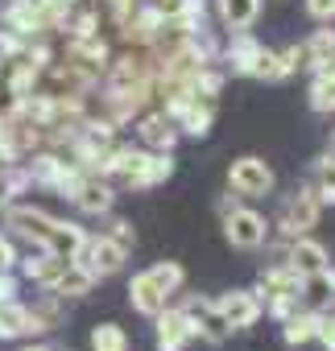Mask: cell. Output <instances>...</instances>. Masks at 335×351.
I'll list each match as a JSON object with an SVG mask.
<instances>
[{
    "label": "cell",
    "instance_id": "cell-1",
    "mask_svg": "<svg viewBox=\"0 0 335 351\" xmlns=\"http://www.w3.org/2000/svg\"><path fill=\"white\" fill-rule=\"evenodd\" d=\"M0 223L9 228L13 240H30L34 248H50L67 261H75L83 252V240H87V232L79 223L58 219V215H50L42 207H30V203H5L0 207Z\"/></svg>",
    "mask_w": 335,
    "mask_h": 351
},
{
    "label": "cell",
    "instance_id": "cell-2",
    "mask_svg": "<svg viewBox=\"0 0 335 351\" xmlns=\"http://www.w3.org/2000/svg\"><path fill=\"white\" fill-rule=\"evenodd\" d=\"M100 173L116 186V191H153L161 182L174 178V153H153L145 145H112Z\"/></svg>",
    "mask_w": 335,
    "mask_h": 351
},
{
    "label": "cell",
    "instance_id": "cell-3",
    "mask_svg": "<svg viewBox=\"0 0 335 351\" xmlns=\"http://www.w3.org/2000/svg\"><path fill=\"white\" fill-rule=\"evenodd\" d=\"M183 285H187V269L178 261H157V265L132 273V281H128V306L137 314H145V318H157L165 306L183 293Z\"/></svg>",
    "mask_w": 335,
    "mask_h": 351
},
{
    "label": "cell",
    "instance_id": "cell-4",
    "mask_svg": "<svg viewBox=\"0 0 335 351\" xmlns=\"http://www.w3.org/2000/svg\"><path fill=\"white\" fill-rule=\"evenodd\" d=\"M257 298L265 306V318L286 322L298 306H302V273L290 269L286 261H269L257 277Z\"/></svg>",
    "mask_w": 335,
    "mask_h": 351
},
{
    "label": "cell",
    "instance_id": "cell-5",
    "mask_svg": "<svg viewBox=\"0 0 335 351\" xmlns=\"http://www.w3.org/2000/svg\"><path fill=\"white\" fill-rule=\"evenodd\" d=\"M323 195H319V186L314 182H298L286 199H281V207H277V223H273V232L281 236V240H294V236H310L314 228H319V219H323Z\"/></svg>",
    "mask_w": 335,
    "mask_h": 351
},
{
    "label": "cell",
    "instance_id": "cell-6",
    "mask_svg": "<svg viewBox=\"0 0 335 351\" xmlns=\"http://www.w3.org/2000/svg\"><path fill=\"white\" fill-rule=\"evenodd\" d=\"M228 191L240 195V199H269L277 191V173H273V165L265 157L244 153V157H236L228 165Z\"/></svg>",
    "mask_w": 335,
    "mask_h": 351
},
{
    "label": "cell",
    "instance_id": "cell-7",
    "mask_svg": "<svg viewBox=\"0 0 335 351\" xmlns=\"http://www.w3.org/2000/svg\"><path fill=\"white\" fill-rule=\"evenodd\" d=\"M220 223H224L228 244L240 248V252H261L273 240V223L253 207H232L228 215H220Z\"/></svg>",
    "mask_w": 335,
    "mask_h": 351
},
{
    "label": "cell",
    "instance_id": "cell-8",
    "mask_svg": "<svg viewBox=\"0 0 335 351\" xmlns=\"http://www.w3.org/2000/svg\"><path fill=\"white\" fill-rule=\"evenodd\" d=\"M75 261H79L83 269H91L95 281H104V277H112V273L124 269V261H128V244H120V240L108 236V232H95V236L83 240V252H79Z\"/></svg>",
    "mask_w": 335,
    "mask_h": 351
},
{
    "label": "cell",
    "instance_id": "cell-9",
    "mask_svg": "<svg viewBox=\"0 0 335 351\" xmlns=\"http://www.w3.org/2000/svg\"><path fill=\"white\" fill-rule=\"evenodd\" d=\"M112 54H116V46H112V38H108V34H87V38H67V46H62V54H58V58H67V62H75L79 71H87V75L104 79V71H108Z\"/></svg>",
    "mask_w": 335,
    "mask_h": 351
},
{
    "label": "cell",
    "instance_id": "cell-10",
    "mask_svg": "<svg viewBox=\"0 0 335 351\" xmlns=\"http://www.w3.org/2000/svg\"><path fill=\"white\" fill-rule=\"evenodd\" d=\"M178 310L191 318V326H195V335H199L203 343H211V347L228 343L232 326L224 322V314H220V306H216L211 298H203V293H187V298L178 302Z\"/></svg>",
    "mask_w": 335,
    "mask_h": 351
},
{
    "label": "cell",
    "instance_id": "cell-11",
    "mask_svg": "<svg viewBox=\"0 0 335 351\" xmlns=\"http://www.w3.org/2000/svg\"><path fill=\"white\" fill-rule=\"evenodd\" d=\"M132 128H137V145H145V149H153V153H174L178 141H183L178 120L165 116L161 108H145V112L132 120Z\"/></svg>",
    "mask_w": 335,
    "mask_h": 351
},
{
    "label": "cell",
    "instance_id": "cell-12",
    "mask_svg": "<svg viewBox=\"0 0 335 351\" xmlns=\"http://www.w3.org/2000/svg\"><path fill=\"white\" fill-rule=\"evenodd\" d=\"M261 54H265V42H261L253 29H236V34H228V42H224L220 66H224L228 75L253 79V75H257V62H261Z\"/></svg>",
    "mask_w": 335,
    "mask_h": 351
},
{
    "label": "cell",
    "instance_id": "cell-13",
    "mask_svg": "<svg viewBox=\"0 0 335 351\" xmlns=\"http://www.w3.org/2000/svg\"><path fill=\"white\" fill-rule=\"evenodd\" d=\"M71 203H75L79 215H87V219H104V215H112V207H116V186L104 178V173H83V182L75 186Z\"/></svg>",
    "mask_w": 335,
    "mask_h": 351
},
{
    "label": "cell",
    "instance_id": "cell-14",
    "mask_svg": "<svg viewBox=\"0 0 335 351\" xmlns=\"http://www.w3.org/2000/svg\"><path fill=\"white\" fill-rule=\"evenodd\" d=\"M195 339H199V335H195L191 318H187L178 306H165V310L153 318V343H157V351H187Z\"/></svg>",
    "mask_w": 335,
    "mask_h": 351
},
{
    "label": "cell",
    "instance_id": "cell-15",
    "mask_svg": "<svg viewBox=\"0 0 335 351\" xmlns=\"http://www.w3.org/2000/svg\"><path fill=\"white\" fill-rule=\"evenodd\" d=\"M216 306H220V314H224V322L232 330H249V326H257L265 318V306H261L257 289H232V293L216 298Z\"/></svg>",
    "mask_w": 335,
    "mask_h": 351
},
{
    "label": "cell",
    "instance_id": "cell-16",
    "mask_svg": "<svg viewBox=\"0 0 335 351\" xmlns=\"http://www.w3.org/2000/svg\"><path fill=\"white\" fill-rule=\"evenodd\" d=\"M298 71H306L302 46H286V50H269V46H265V54H261L253 79H261V83H286V79L298 75Z\"/></svg>",
    "mask_w": 335,
    "mask_h": 351
},
{
    "label": "cell",
    "instance_id": "cell-17",
    "mask_svg": "<svg viewBox=\"0 0 335 351\" xmlns=\"http://www.w3.org/2000/svg\"><path fill=\"white\" fill-rule=\"evenodd\" d=\"M67 265H71V261L58 256V252H50V248H30V252L21 256V265H17V273H21L25 281H34L38 289H50Z\"/></svg>",
    "mask_w": 335,
    "mask_h": 351
},
{
    "label": "cell",
    "instance_id": "cell-18",
    "mask_svg": "<svg viewBox=\"0 0 335 351\" xmlns=\"http://www.w3.org/2000/svg\"><path fill=\"white\" fill-rule=\"evenodd\" d=\"M46 335V326L34 318V310L25 302H0V339H38Z\"/></svg>",
    "mask_w": 335,
    "mask_h": 351
},
{
    "label": "cell",
    "instance_id": "cell-19",
    "mask_svg": "<svg viewBox=\"0 0 335 351\" xmlns=\"http://www.w3.org/2000/svg\"><path fill=\"white\" fill-rule=\"evenodd\" d=\"M174 120H178V132H183V136H195V141H203V136L216 128V99L191 95Z\"/></svg>",
    "mask_w": 335,
    "mask_h": 351
},
{
    "label": "cell",
    "instance_id": "cell-20",
    "mask_svg": "<svg viewBox=\"0 0 335 351\" xmlns=\"http://www.w3.org/2000/svg\"><path fill=\"white\" fill-rule=\"evenodd\" d=\"M286 265L306 277V273H314V269H327V265H331V252H327L314 236H294V240H286Z\"/></svg>",
    "mask_w": 335,
    "mask_h": 351
},
{
    "label": "cell",
    "instance_id": "cell-21",
    "mask_svg": "<svg viewBox=\"0 0 335 351\" xmlns=\"http://www.w3.org/2000/svg\"><path fill=\"white\" fill-rule=\"evenodd\" d=\"M38 87H42V66H34L25 58H13L5 66V99H30Z\"/></svg>",
    "mask_w": 335,
    "mask_h": 351
},
{
    "label": "cell",
    "instance_id": "cell-22",
    "mask_svg": "<svg viewBox=\"0 0 335 351\" xmlns=\"http://www.w3.org/2000/svg\"><path fill=\"white\" fill-rule=\"evenodd\" d=\"M319 322H323V310H310V306H298L286 322H281V343L286 347H306L314 343L319 335Z\"/></svg>",
    "mask_w": 335,
    "mask_h": 351
},
{
    "label": "cell",
    "instance_id": "cell-23",
    "mask_svg": "<svg viewBox=\"0 0 335 351\" xmlns=\"http://www.w3.org/2000/svg\"><path fill=\"white\" fill-rule=\"evenodd\" d=\"M216 5V21L236 34V29H253L257 17H261V0H211Z\"/></svg>",
    "mask_w": 335,
    "mask_h": 351
},
{
    "label": "cell",
    "instance_id": "cell-24",
    "mask_svg": "<svg viewBox=\"0 0 335 351\" xmlns=\"http://www.w3.org/2000/svg\"><path fill=\"white\" fill-rule=\"evenodd\" d=\"M331 302H335V269L327 265V269L306 273V277H302V306H310V310H331Z\"/></svg>",
    "mask_w": 335,
    "mask_h": 351
},
{
    "label": "cell",
    "instance_id": "cell-25",
    "mask_svg": "<svg viewBox=\"0 0 335 351\" xmlns=\"http://www.w3.org/2000/svg\"><path fill=\"white\" fill-rule=\"evenodd\" d=\"M91 289H95V273H91V269H83L79 261H71V265L58 273V281L50 285V293H58V298H67V302L87 298Z\"/></svg>",
    "mask_w": 335,
    "mask_h": 351
},
{
    "label": "cell",
    "instance_id": "cell-26",
    "mask_svg": "<svg viewBox=\"0 0 335 351\" xmlns=\"http://www.w3.org/2000/svg\"><path fill=\"white\" fill-rule=\"evenodd\" d=\"M302 54H306V71H323V66L335 58V25H319V29L302 42Z\"/></svg>",
    "mask_w": 335,
    "mask_h": 351
},
{
    "label": "cell",
    "instance_id": "cell-27",
    "mask_svg": "<svg viewBox=\"0 0 335 351\" xmlns=\"http://www.w3.org/2000/svg\"><path fill=\"white\" fill-rule=\"evenodd\" d=\"M306 104L314 116H331L335 112V75L323 66V71H310V87H306Z\"/></svg>",
    "mask_w": 335,
    "mask_h": 351
},
{
    "label": "cell",
    "instance_id": "cell-28",
    "mask_svg": "<svg viewBox=\"0 0 335 351\" xmlns=\"http://www.w3.org/2000/svg\"><path fill=\"white\" fill-rule=\"evenodd\" d=\"M30 310H34V318H38V322L46 326V335H50V330H58V326H62V318H67V298H58V293L42 289V293H38V302H34Z\"/></svg>",
    "mask_w": 335,
    "mask_h": 351
},
{
    "label": "cell",
    "instance_id": "cell-29",
    "mask_svg": "<svg viewBox=\"0 0 335 351\" xmlns=\"http://www.w3.org/2000/svg\"><path fill=\"white\" fill-rule=\"evenodd\" d=\"M87 347H91V351H128V335H124V326H116V322H100V326H91Z\"/></svg>",
    "mask_w": 335,
    "mask_h": 351
},
{
    "label": "cell",
    "instance_id": "cell-30",
    "mask_svg": "<svg viewBox=\"0 0 335 351\" xmlns=\"http://www.w3.org/2000/svg\"><path fill=\"white\" fill-rule=\"evenodd\" d=\"M153 9L161 17H187V13H207L203 0H153Z\"/></svg>",
    "mask_w": 335,
    "mask_h": 351
},
{
    "label": "cell",
    "instance_id": "cell-31",
    "mask_svg": "<svg viewBox=\"0 0 335 351\" xmlns=\"http://www.w3.org/2000/svg\"><path fill=\"white\" fill-rule=\"evenodd\" d=\"M21 46H25V38L21 34H13V29H5V25H0V62H13L17 54H21Z\"/></svg>",
    "mask_w": 335,
    "mask_h": 351
},
{
    "label": "cell",
    "instance_id": "cell-32",
    "mask_svg": "<svg viewBox=\"0 0 335 351\" xmlns=\"http://www.w3.org/2000/svg\"><path fill=\"white\" fill-rule=\"evenodd\" d=\"M306 17L314 25H335V0H306Z\"/></svg>",
    "mask_w": 335,
    "mask_h": 351
},
{
    "label": "cell",
    "instance_id": "cell-33",
    "mask_svg": "<svg viewBox=\"0 0 335 351\" xmlns=\"http://www.w3.org/2000/svg\"><path fill=\"white\" fill-rule=\"evenodd\" d=\"M17 265H21V252L13 236H0V273H17Z\"/></svg>",
    "mask_w": 335,
    "mask_h": 351
},
{
    "label": "cell",
    "instance_id": "cell-34",
    "mask_svg": "<svg viewBox=\"0 0 335 351\" xmlns=\"http://www.w3.org/2000/svg\"><path fill=\"white\" fill-rule=\"evenodd\" d=\"M104 219H108V228H104L108 236H116V240H120V244H128V248L137 244V236H132V223H128V219H112V215H104Z\"/></svg>",
    "mask_w": 335,
    "mask_h": 351
},
{
    "label": "cell",
    "instance_id": "cell-35",
    "mask_svg": "<svg viewBox=\"0 0 335 351\" xmlns=\"http://www.w3.org/2000/svg\"><path fill=\"white\" fill-rule=\"evenodd\" d=\"M314 343H319L323 351H335V314H327V310H323V322H319Z\"/></svg>",
    "mask_w": 335,
    "mask_h": 351
},
{
    "label": "cell",
    "instance_id": "cell-36",
    "mask_svg": "<svg viewBox=\"0 0 335 351\" xmlns=\"http://www.w3.org/2000/svg\"><path fill=\"white\" fill-rule=\"evenodd\" d=\"M21 293V277L17 273H0V302H13Z\"/></svg>",
    "mask_w": 335,
    "mask_h": 351
},
{
    "label": "cell",
    "instance_id": "cell-37",
    "mask_svg": "<svg viewBox=\"0 0 335 351\" xmlns=\"http://www.w3.org/2000/svg\"><path fill=\"white\" fill-rule=\"evenodd\" d=\"M17 351H62V347H50V343H34V339H30V343L17 347Z\"/></svg>",
    "mask_w": 335,
    "mask_h": 351
},
{
    "label": "cell",
    "instance_id": "cell-38",
    "mask_svg": "<svg viewBox=\"0 0 335 351\" xmlns=\"http://www.w3.org/2000/svg\"><path fill=\"white\" fill-rule=\"evenodd\" d=\"M323 157H331V161H335V132L327 136V153H323Z\"/></svg>",
    "mask_w": 335,
    "mask_h": 351
},
{
    "label": "cell",
    "instance_id": "cell-39",
    "mask_svg": "<svg viewBox=\"0 0 335 351\" xmlns=\"http://www.w3.org/2000/svg\"><path fill=\"white\" fill-rule=\"evenodd\" d=\"M0 95H5V62H0Z\"/></svg>",
    "mask_w": 335,
    "mask_h": 351
},
{
    "label": "cell",
    "instance_id": "cell-40",
    "mask_svg": "<svg viewBox=\"0 0 335 351\" xmlns=\"http://www.w3.org/2000/svg\"><path fill=\"white\" fill-rule=\"evenodd\" d=\"M327 71H331V75H335V58H331V62H327Z\"/></svg>",
    "mask_w": 335,
    "mask_h": 351
},
{
    "label": "cell",
    "instance_id": "cell-41",
    "mask_svg": "<svg viewBox=\"0 0 335 351\" xmlns=\"http://www.w3.org/2000/svg\"><path fill=\"white\" fill-rule=\"evenodd\" d=\"M0 169H5V165H0Z\"/></svg>",
    "mask_w": 335,
    "mask_h": 351
}]
</instances>
